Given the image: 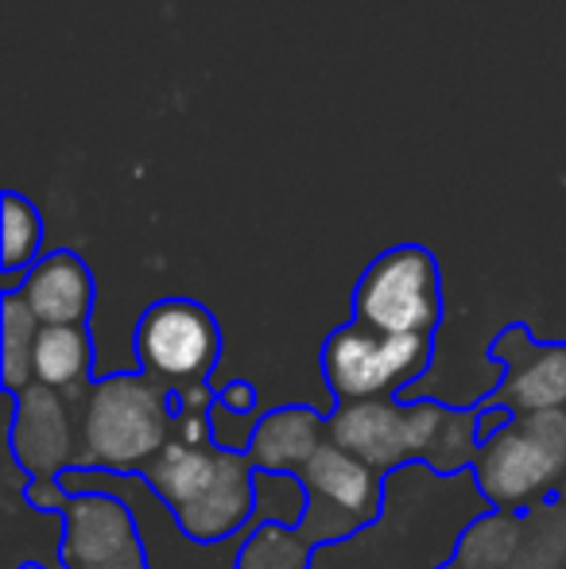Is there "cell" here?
Listing matches in <instances>:
<instances>
[{"instance_id":"obj_10","label":"cell","mask_w":566,"mask_h":569,"mask_svg":"<svg viewBox=\"0 0 566 569\" xmlns=\"http://www.w3.org/2000/svg\"><path fill=\"white\" fill-rule=\"evenodd\" d=\"M489 357L505 372L500 388H493L489 396L508 403L516 415L566 407V341H539L524 322H513L493 338Z\"/></svg>"},{"instance_id":"obj_18","label":"cell","mask_w":566,"mask_h":569,"mask_svg":"<svg viewBox=\"0 0 566 569\" xmlns=\"http://www.w3.org/2000/svg\"><path fill=\"white\" fill-rule=\"evenodd\" d=\"M315 555V542L299 527L265 523L241 535L234 569H310Z\"/></svg>"},{"instance_id":"obj_1","label":"cell","mask_w":566,"mask_h":569,"mask_svg":"<svg viewBox=\"0 0 566 569\" xmlns=\"http://www.w3.org/2000/svg\"><path fill=\"white\" fill-rule=\"evenodd\" d=\"M257 472L249 453L171 442L143 469V480L167 503L179 531L210 547L249 531L257 516Z\"/></svg>"},{"instance_id":"obj_28","label":"cell","mask_w":566,"mask_h":569,"mask_svg":"<svg viewBox=\"0 0 566 569\" xmlns=\"http://www.w3.org/2000/svg\"><path fill=\"white\" fill-rule=\"evenodd\" d=\"M559 500L566 503V477H563V485H559Z\"/></svg>"},{"instance_id":"obj_8","label":"cell","mask_w":566,"mask_h":569,"mask_svg":"<svg viewBox=\"0 0 566 569\" xmlns=\"http://www.w3.org/2000/svg\"><path fill=\"white\" fill-rule=\"evenodd\" d=\"M137 360L140 372L167 388L210 383V372L221 360V326L195 299H159L137 322Z\"/></svg>"},{"instance_id":"obj_27","label":"cell","mask_w":566,"mask_h":569,"mask_svg":"<svg viewBox=\"0 0 566 569\" xmlns=\"http://www.w3.org/2000/svg\"><path fill=\"white\" fill-rule=\"evenodd\" d=\"M16 569H47V566H39V562H23V566H16Z\"/></svg>"},{"instance_id":"obj_9","label":"cell","mask_w":566,"mask_h":569,"mask_svg":"<svg viewBox=\"0 0 566 569\" xmlns=\"http://www.w3.org/2000/svg\"><path fill=\"white\" fill-rule=\"evenodd\" d=\"M8 453L28 480H59L78 465V411L62 391L31 383L12 396Z\"/></svg>"},{"instance_id":"obj_7","label":"cell","mask_w":566,"mask_h":569,"mask_svg":"<svg viewBox=\"0 0 566 569\" xmlns=\"http://www.w3.org/2000/svg\"><path fill=\"white\" fill-rule=\"evenodd\" d=\"M295 477L307 488V516H302L299 531L315 542V550L349 542L365 527L377 523L385 511L388 477L334 442H326Z\"/></svg>"},{"instance_id":"obj_26","label":"cell","mask_w":566,"mask_h":569,"mask_svg":"<svg viewBox=\"0 0 566 569\" xmlns=\"http://www.w3.org/2000/svg\"><path fill=\"white\" fill-rule=\"evenodd\" d=\"M218 403L210 383H190V388H175V411H195L210 415V407Z\"/></svg>"},{"instance_id":"obj_24","label":"cell","mask_w":566,"mask_h":569,"mask_svg":"<svg viewBox=\"0 0 566 569\" xmlns=\"http://www.w3.org/2000/svg\"><path fill=\"white\" fill-rule=\"evenodd\" d=\"M171 442H182V446H214L210 415L175 411V438H171Z\"/></svg>"},{"instance_id":"obj_21","label":"cell","mask_w":566,"mask_h":569,"mask_svg":"<svg viewBox=\"0 0 566 569\" xmlns=\"http://www.w3.org/2000/svg\"><path fill=\"white\" fill-rule=\"evenodd\" d=\"M307 516V488L295 472H257V516L252 527L280 523V527H299Z\"/></svg>"},{"instance_id":"obj_11","label":"cell","mask_w":566,"mask_h":569,"mask_svg":"<svg viewBox=\"0 0 566 569\" xmlns=\"http://www.w3.org/2000/svg\"><path fill=\"white\" fill-rule=\"evenodd\" d=\"M326 438L388 477L408 465V403H396L393 396L334 403L326 415Z\"/></svg>"},{"instance_id":"obj_23","label":"cell","mask_w":566,"mask_h":569,"mask_svg":"<svg viewBox=\"0 0 566 569\" xmlns=\"http://www.w3.org/2000/svg\"><path fill=\"white\" fill-rule=\"evenodd\" d=\"M516 411L508 403H500L497 396H485L481 403H477V435H481V442H489L493 435H500L505 427H513Z\"/></svg>"},{"instance_id":"obj_15","label":"cell","mask_w":566,"mask_h":569,"mask_svg":"<svg viewBox=\"0 0 566 569\" xmlns=\"http://www.w3.org/2000/svg\"><path fill=\"white\" fill-rule=\"evenodd\" d=\"M39 318L20 299V291H8L0 299V380L8 396H20L36 383V341Z\"/></svg>"},{"instance_id":"obj_6","label":"cell","mask_w":566,"mask_h":569,"mask_svg":"<svg viewBox=\"0 0 566 569\" xmlns=\"http://www.w3.org/2000/svg\"><path fill=\"white\" fill-rule=\"evenodd\" d=\"M435 338H388L361 322H346L322 345V376L334 403L388 399L416 388L430 368Z\"/></svg>"},{"instance_id":"obj_16","label":"cell","mask_w":566,"mask_h":569,"mask_svg":"<svg viewBox=\"0 0 566 569\" xmlns=\"http://www.w3.org/2000/svg\"><path fill=\"white\" fill-rule=\"evenodd\" d=\"M524 542V516L516 511H485L461 531L454 566L458 569H513Z\"/></svg>"},{"instance_id":"obj_2","label":"cell","mask_w":566,"mask_h":569,"mask_svg":"<svg viewBox=\"0 0 566 569\" xmlns=\"http://www.w3.org/2000/svg\"><path fill=\"white\" fill-rule=\"evenodd\" d=\"M175 438V391L148 372H113L90 383L78 407V465L143 477Z\"/></svg>"},{"instance_id":"obj_22","label":"cell","mask_w":566,"mask_h":569,"mask_svg":"<svg viewBox=\"0 0 566 569\" xmlns=\"http://www.w3.org/2000/svg\"><path fill=\"white\" fill-rule=\"evenodd\" d=\"M257 422H260V415H237L218 399V403L210 407L214 446H221V450H234V453H249L252 435H257Z\"/></svg>"},{"instance_id":"obj_29","label":"cell","mask_w":566,"mask_h":569,"mask_svg":"<svg viewBox=\"0 0 566 569\" xmlns=\"http://www.w3.org/2000/svg\"><path fill=\"white\" fill-rule=\"evenodd\" d=\"M446 569H458V566H454V562H450V566H446Z\"/></svg>"},{"instance_id":"obj_13","label":"cell","mask_w":566,"mask_h":569,"mask_svg":"<svg viewBox=\"0 0 566 569\" xmlns=\"http://www.w3.org/2000/svg\"><path fill=\"white\" fill-rule=\"evenodd\" d=\"M326 442L330 438H326L322 415L302 403H291L260 415L249 457L260 472H299Z\"/></svg>"},{"instance_id":"obj_3","label":"cell","mask_w":566,"mask_h":569,"mask_svg":"<svg viewBox=\"0 0 566 569\" xmlns=\"http://www.w3.org/2000/svg\"><path fill=\"white\" fill-rule=\"evenodd\" d=\"M566 477V407L563 411L516 415L513 427L481 442L474 480L485 503L497 511L528 516L559 496Z\"/></svg>"},{"instance_id":"obj_25","label":"cell","mask_w":566,"mask_h":569,"mask_svg":"<svg viewBox=\"0 0 566 569\" xmlns=\"http://www.w3.org/2000/svg\"><path fill=\"white\" fill-rule=\"evenodd\" d=\"M218 399L237 415H260V396L249 380H229L226 388L218 391Z\"/></svg>"},{"instance_id":"obj_5","label":"cell","mask_w":566,"mask_h":569,"mask_svg":"<svg viewBox=\"0 0 566 569\" xmlns=\"http://www.w3.org/2000/svg\"><path fill=\"white\" fill-rule=\"evenodd\" d=\"M354 322L388 338H435L443 322V271L424 244H396L361 271Z\"/></svg>"},{"instance_id":"obj_17","label":"cell","mask_w":566,"mask_h":569,"mask_svg":"<svg viewBox=\"0 0 566 569\" xmlns=\"http://www.w3.org/2000/svg\"><path fill=\"white\" fill-rule=\"evenodd\" d=\"M4 206V256H0V268H4V295L8 291H20L23 287V276L36 268L43 256V218H39L36 202L16 190H4L0 198Z\"/></svg>"},{"instance_id":"obj_14","label":"cell","mask_w":566,"mask_h":569,"mask_svg":"<svg viewBox=\"0 0 566 569\" xmlns=\"http://www.w3.org/2000/svg\"><path fill=\"white\" fill-rule=\"evenodd\" d=\"M93 376V338L86 326H43L36 341V383L82 407Z\"/></svg>"},{"instance_id":"obj_4","label":"cell","mask_w":566,"mask_h":569,"mask_svg":"<svg viewBox=\"0 0 566 569\" xmlns=\"http://www.w3.org/2000/svg\"><path fill=\"white\" fill-rule=\"evenodd\" d=\"M31 508L62 516V569H151L129 503L113 492H67L59 480H28Z\"/></svg>"},{"instance_id":"obj_20","label":"cell","mask_w":566,"mask_h":569,"mask_svg":"<svg viewBox=\"0 0 566 569\" xmlns=\"http://www.w3.org/2000/svg\"><path fill=\"white\" fill-rule=\"evenodd\" d=\"M477 453H481V435H477V403H474L466 411H446L424 465L435 469L438 477H461V472H474Z\"/></svg>"},{"instance_id":"obj_12","label":"cell","mask_w":566,"mask_h":569,"mask_svg":"<svg viewBox=\"0 0 566 569\" xmlns=\"http://www.w3.org/2000/svg\"><path fill=\"white\" fill-rule=\"evenodd\" d=\"M20 299L31 307L39 326H86L93 315L98 287L82 256L70 248H54L23 276Z\"/></svg>"},{"instance_id":"obj_19","label":"cell","mask_w":566,"mask_h":569,"mask_svg":"<svg viewBox=\"0 0 566 569\" xmlns=\"http://www.w3.org/2000/svg\"><path fill=\"white\" fill-rule=\"evenodd\" d=\"M513 569H566V503L559 496L524 516V542Z\"/></svg>"}]
</instances>
